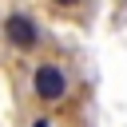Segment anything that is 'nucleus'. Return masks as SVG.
Wrapping results in <instances>:
<instances>
[{
    "label": "nucleus",
    "mask_w": 127,
    "mask_h": 127,
    "mask_svg": "<svg viewBox=\"0 0 127 127\" xmlns=\"http://www.w3.org/2000/svg\"><path fill=\"white\" fill-rule=\"evenodd\" d=\"M52 8H60V12H67V8H79V0H52Z\"/></svg>",
    "instance_id": "3"
},
{
    "label": "nucleus",
    "mask_w": 127,
    "mask_h": 127,
    "mask_svg": "<svg viewBox=\"0 0 127 127\" xmlns=\"http://www.w3.org/2000/svg\"><path fill=\"white\" fill-rule=\"evenodd\" d=\"M32 127H52V119H36V123H32Z\"/></svg>",
    "instance_id": "4"
},
{
    "label": "nucleus",
    "mask_w": 127,
    "mask_h": 127,
    "mask_svg": "<svg viewBox=\"0 0 127 127\" xmlns=\"http://www.w3.org/2000/svg\"><path fill=\"white\" fill-rule=\"evenodd\" d=\"M67 91H71L67 71H64L56 60H40L36 71H32V95H36L40 103H64Z\"/></svg>",
    "instance_id": "1"
},
{
    "label": "nucleus",
    "mask_w": 127,
    "mask_h": 127,
    "mask_svg": "<svg viewBox=\"0 0 127 127\" xmlns=\"http://www.w3.org/2000/svg\"><path fill=\"white\" fill-rule=\"evenodd\" d=\"M0 32H4V40H8L16 52H32V48L40 44V24H36L28 12H8L4 24H0Z\"/></svg>",
    "instance_id": "2"
}]
</instances>
